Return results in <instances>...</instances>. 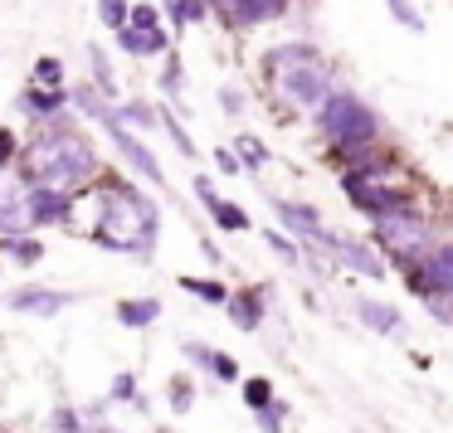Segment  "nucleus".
<instances>
[{"label":"nucleus","mask_w":453,"mask_h":433,"mask_svg":"<svg viewBox=\"0 0 453 433\" xmlns=\"http://www.w3.org/2000/svg\"><path fill=\"white\" fill-rule=\"evenodd\" d=\"M25 209H30V224H59V219H69V190L30 186V200H25Z\"/></svg>","instance_id":"obj_10"},{"label":"nucleus","mask_w":453,"mask_h":433,"mask_svg":"<svg viewBox=\"0 0 453 433\" xmlns=\"http://www.w3.org/2000/svg\"><path fill=\"white\" fill-rule=\"evenodd\" d=\"M69 224L93 234L103 248H118V254H147L157 244V205L122 180L83 190L79 200L69 195Z\"/></svg>","instance_id":"obj_1"},{"label":"nucleus","mask_w":453,"mask_h":433,"mask_svg":"<svg viewBox=\"0 0 453 433\" xmlns=\"http://www.w3.org/2000/svg\"><path fill=\"white\" fill-rule=\"evenodd\" d=\"M356 316H361L371 331H380V336L400 331V312H395V307H385V302H371V297H361V302H356Z\"/></svg>","instance_id":"obj_14"},{"label":"nucleus","mask_w":453,"mask_h":433,"mask_svg":"<svg viewBox=\"0 0 453 433\" xmlns=\"http://www.w3.org/2000/svg\"><path fill=\"white\" fill-rule=\"evenodd\" d=\"M219 103H225V112H244V93L239 88H219Z\"/></svg>","instance_id":"obj_37"},{"label":"nucleus","mask_w":453,"mask_h":433,"mask_svg":"<svg viewBox=\"0 0 453 433\" xmlns=\"http://www.w3.org/2000/svg\"><path fill=\"white\" fill-rule=\"evenodd\" d=\"M98 20H103V30H122L132 20V5L127 0H98Z\"/></svg>","instance_id":"obj_23"},{"label":"nucleus","mask_w":453,"mask_h":433,"mask_svg":"<svg viewBox=\"0 0 453 433\" xmlns=\"http://www.w3.org/2000/svg\"><path fill=\"white\" fill-rule=\"evenodd\" d=\"M244 404H249V409H264V404H273V384L258 380V375H254V380H244Z\"/></svg>","instance_id":"obj_28"},{"label":"nucleus","mask_w":453,"mask_h":433,"mask_svg":"<svg viewBox=\"0 0 453 433\" xmlns=\"http://www.w3.org/2000/svg\"><path fill=\"white\" fill-rule=\"evenodd\" d=\"M234 147H239V166H249V171L268 166V147H264L258 137H239Z\"/></svg>","instance_id":"obj_25"},{"label":"nucleus","mask_w":453,"mask_h":433,"mask_svg":"<svg viewBox=\"0 0 453 433\" xmlns=\"http://www.w3.org/2000/svg\"><path fill=\"white\" fill-rule=\"evenodd\" d=\"M73 103H79V112H83V118H108V108H103V103H98V93H93V88H79V93H73Z\"/></svg>","instance_id":"obj_30"},{"label":"nucleus","mask_w":453,"mask_h":433,"mask_svg":"<svg viewBox=\"0 0 453 433\" xmlns=\"http://www.w3.org/2000/svg\"><path fill=\"white\" fill-rule=\"evenodd\" d=\"M371 224H375V244H380L395 263H414V258L429 254V219H419L414 209L371 219Z\"/></svg>","instance_id":"obj_5"},{"label":"nucleus","mask_w":453,"mask_h":433,"mask_svg":"<svg viewBox=\"0 0 453 433\" xmlns=\"http://www.w3.org/2000/svg\"><path fill=\"white\" fill-rule=\"evenodd\" d=\"M210 370H215L219 380H239V365L229 361V355H219V351H215V361H210Z\"/></svg>","instance_id":"obj_36"},{"label":"nucleus","mask_w":453,"mask_h":433,"mask_svg":"<svg viewBox=\"0 0 453 433\" xmlns=\"http://www.w3.org/2000/svg\"><path fill=\"white\" fill-rule=\"evenodd\" d=\"M342 190L351 195V205L371 219L400 215V209H414V195L404 186H385L380 176H356V171H342Z\"/></svg>","instance_id":"obj_6"},{"label":"nucleus","mask_w":453,"mask_h":433,"mask_svg":"<svg viewBox=\"0 0 453 433\" xmlns=\"http://www.w3.org/2000/svg\"><path fill=\"white\" fill-rule=\"evenodd\" d=\"M25 171H30V186H54V190H69L79 180H88L98 171V156H93L88 137L69 127H50L30 141L25 151Z\"/></svg>","instance_id":"obj_3"},{"label":"nucleus","mask_w":453,"mask_h":433,"mask_svg":"<svg viewBox=\"0 0 453 433\" xmlns=\"http://www.w3.org/2000/svg\"><path fill=\"white\" fill-rule=\"evenodd\" d=\"M180 287H186V292H196V297H205V302H215V307L229 302L225 283H210V277H180Z\"/></svg>","instance_id":"obj_22"},{"label":"nucleus","mask_w":453,"mask_h":433,"mask_svg":"<svg viewBox=\"0 0 453 433\" xmlns=\"http://www.w3.org/2000/svg\"><path fill=\"white\" fill-rule=\"evenodd\" d=\"M322 248H326V254H336L346 268H356V273H365V277H385L380 254H375L371 244H361V239H336V234H326V239H322Z\"/></svg>","instance_id":"obj_9"},{"label":"nucleus","mask_w":453,"mask_h":433,"mask_svg":"<svg viewBox=\"0 0 453 433\" xmlns=\"http://www.w3.org/2000/svg\"><path fill=\"white\" fill-rule=\"evenodd\" d=\"M35 83H40V88H59V83H64V64L50 59V54L35 59Z\"/></svg>","instance_id":"obj_26"},{"label":"nucleus","mask_w":453,"mask_h":433,"mask_svg":"<svg viewBox=\"0 0 453 433\" xmlns=\"http://www.w3.org/2000/svg\"><path fill=\"white\" fill-rule=\"evenodd\" d=\"M118 34V49H127L132 59H157V54H166L171 49V30H137V25H122V30H112Z\"/></svg>","instance_id":"obj_11"},{"label":"nucleus","mask_w":453,"mask_h":433,"mask_svg":"<svg viewBox=\"0 0 453 433\" xmlns=\"http://www.w3.org/2000/svg\"><path fill=\"white\" fill-rule=\"evenodd\" d=\"M180 83H186V73H180V59L171 54V59H166V73H161V88H166V93H180Z\"/></svg>","instance_id":"obj_34"},{"label":"nucleus","mask_w":453,"mask_h":433,"mask_svg":"<svg viewBox=\"0 0 453 433\" xmlns=\"http://www.w3.org/2000/svg\"><path fill=\"white\" fill-rule=\"evenodd\" d=\"M190 404H196V394H190V384H186V380H176V384H171V409H176V414H186Z\"/></svg>","instance_id":"obj_35"},{"label":"nucleus","mask_w":453,"mask_h":433,"mask_svg":"<svg viewBox=\"0 0 453 433\" xmlns=\"http://www.w3.org/2000/svg\"><path fill=\"white\" fill-rule=\"evenodd\" d=\"M64 302H69V297H64V292H50V287H25V292H15V297H11L15 312H44V316L59 312Z\"/></svg>","instance_id":"obj_15"},{"label":"nucleus","mask_w":453,"mask_h":433,"mask_svg":"<svg viewBox=\"0 0 453 433\" xmlns=\"http://www.w3.org/2000/svg\"><path fill=\"white\" fill-rule=\"evenodd\" d=\"M385 11H390V15H395V25H404L410 34H424V15L414 11L410 0H385Z\"/></svg>","instance_id":"obj_24"},{"label":"nucleus","mask_w":453,"mask_h":433,"mask_svg":"<svg viewBox=\"0 0 453 433\" xmlns=\"http://www.w3.org/2000/svg\"><path fill=\"white\" fill-rule=\"evenodd\" d=\"M11 161H15V137L0 127V166H11Z\"/></svg>","instance_id":"obj_39"},{"label":"nucleus","mask_w":453,"mask_h":433,"mask_svg":"<svg viewBox=\"0 0 453 433\" xmlns=\"http://www.w3.org/2000/svg\"><path fill=\"white\" fill-rule=\"evenodd\" d=\"M103 127H108V132H112V141H118V151H122V156H127V161H132V166H137V171H142V176H147V180H151V186H161V180H166V171H161V161H157V156H151V151H147V147H142V141H137V137H132V127H122V122H118V118H112V112H108V118H103Z\"/></svg>","instance_id":"obj_8"},{"label":"nucleus","mask_w":453,"mask_h":433,"mask_svg":"<svg viewBox=\"0 0 453 433\" xmlns=\"http://www.w3.org/2000/svg\"><path fill=\"white\" fill-rule=\"evenodd\" d=\"M229 316H234V326L239 331H254L258 322H264V302H258V292H239V297H229Z\"/></svg>","instance_id":"obj_16"},{"label":"nucleus","mask_w":453,"mask_h":433,"mask_svg":"<svg viewBox=\"0 0 453 433\" xmlns=\"http://www.w3.org/2000/svg\"><path fill=\"white\" fill-rule=\"evenodd\" d=\"M161 127H166V132H171V141H176V151H180V156H196V141H190V132H186V127H180V122H176V118H171V112H166V108H161Z\"/></svg>","instance_id":"obj_27"},{"label":"nucleus","mask_w":453,"mask_h":433,"mask_svg":"<svg viewBox=\"0 0 453 433\" xmlns=\"http://www.w3.org/2000/svg\"><path fill=\"white\" fill-rule=\"evenodd\" d=\"M161 316V302H151V297H142V302H122L118 307V322L122 326H151Z\"/></svg>","instance_id":"obj_19"},{"label":"nucleus","mask_w":453,"mask_h":433,"mask_svg":"<svg viewBox=\"0 0 453 433\" xmlns=\"http://www.w3.org/2000/svg\"><path fill=\"white\" fill-rule=\"evenodd\" d=\"M166 15H171L176 30H186V25L210 20V0H166Z\"/></svg>","instance_id":"obj_18"},{"label":"nucleus","mask_w":453,"mask_h":433,"mask_svg":"<svg viewBox=\"0 0 453 433\" xmlns=\"http://www.w3.org/2000/svg\"><path fill=\"white\" fill-rule=\"evenodd\" d=\"M293 0H210V15H219L229 34H249V30H264V25L283 20Z\"/></svg>","instance_id":"obj_7"},{"label":"nucleus","mask_w":453,"mask_h":433,"mask_svg":"<svg viewBox=\"0 0 453 433\" xmlns=\"http://www.w3.org/2000/svg\"><path fill=\"white\" fill-rule=\"evenodd\" d=\"M210 215H215V224L229 229V234H244V229H249V215L239 205H229V200H215V205H210Z\"/></svg>","instance_id":"obj_20"},{"label":"nucleus","mask_w":453,"mask_h":433,"mask_svg":"<svg viewBox=\"0 0 453 433\" xmlns=\"http://www.w3.org/2000/svg\"><path fill=\"white\" fill-rule=\"evenodd\" d=\"M317 127H322V137L332 141V147H356V141H375L380 118H375L356 93H336L332 88V98L317 108Z\"/></svg>","instance_id":"obj_4"},{"label":"nucleus","mask_w":453,"mask_h":433,"mask_svg":"<svg viewBox=\"0 0 453 433\" xmlns=\"http://www.w3.org/2000/svg\"><path fill=\"white\" fill-rule=\"evenodd\" d=\"M283 414H288V404H264V409H258V429L264 433H278V423H283Z\"/></svg>","instance_id":"obj_32"},{"label":"nucleus","mask_w":453,"mask_h":433,"mask_svg":"<svg viewBox=\"0 0 453 433\" xmlns=\"http://www.w3.org/2000/svg\"><path fill=\"white\" fill-rule=\"evenodd\" d=\"M215 166L234 176V171H239V156H234V151H225V147H219V151H215Z\"/></svg>","instance_id":"obj_41"},{"label":"nucleus","mask_w":453,"mask_h":433,"mask_svg":"<svg viewBox=\"0 0 453 433\" xmlns=\"http://www.w3.org/2000/svg\"><path fill=\"white\" fill-rule=\"evenodd\" d=\"M112 118L122 122V127H137V132H151V127H161V108H151V103H122Z\"/></svg>","instance_id":"obj_17"},{"label":"nucleus","mask_w":453,"mask_h":433,"mask_svg":"<svg viewBox=\"0 0 453 433\" xmlns=\"http://www.w3.org/2000/svg\"><path fill=\"white\" fill-rule=\"evenodd\" d=\"M268 248H273V254L278 258H288V263H297V244H293V239H283V234H273V229H268Z\"/></svg>","instance_id":"obj_33"},{"label":"nucleus","mask_w":453,"mask_h":433,"mask_svg":"<svg viewBox=\"0 0 453 433\" xmlns=\"http://www.w3.org/2000/svg\"><path fill=\"white\" fill-rule=\"evenodd\" d=\"M127 25H137V30H151V34L166 30V25H161V11H157V5H147V0H142V5H132V20H127Z\"/></svg>","instance_id":"obj_29"},{"label":"nucleus","mask_w":453,"mask_h":433,"mask_svg":"<svg viewBox=\"0 0 453 433\" xmlns=\"http://www.w3.org/2000/svg\"><path fill=\"white\" fill-rule=\"evenodd\" d=\"M0 244L11 248V254H15V258H20V263H35V258H40V254H44V248H40V244H35V239H0Z\"/></svg>","instance_id":"obj_31"},{"label":"nucleus","mask_w":453,"mask_h":433,"mask_svg":"<svg viewBox=\"0 0 453 433\" xmlns=\"http://www.w3.org/2000/svg\"><path fill=\"white\" fill-rule=\"evenodd\" d=\"M264 83H268L278 108L317 112L332 98V64L322 59L317 44L288 40V44H273V49L264 54Z\"/></svg>","instance_id":"obj_2"},{"label":"nucleus","mask_w":453,"mask_h":433,"mask_svg":"<svg viewBox=\"0 0 453 433\" xmlns=\"http://www.w3.org/2000/svg\"><path fill=\"white\" fill-rule=\"evenodd\" d=\"M278 219H283V224L293 229L297 239H307V244L322 248L326 229H322V219H317V209H312V205H293V200H278Z\"/></svg>","instance_id":"obj_12"},{"label":"nucleus","mask_w":453,"mask_h":433,"mask_svg":"<svg viewBox=\"0 0 453 433\" xmlns=\"http://www.w3.org/2000/svg\"><path fill=\"white\" fill-rule=\"evenodd\" d=\"M64 88H40V83H35L30 93H20V108L30 112V118H59L64 112Z\"/></svg>","instance_id":"obj_13"},{"label":"nucleus","mask_w":453,"mask_h":433,"mask_svg":"<svg viewBox=\"0 0 453 433\" xmlns=\"http://www.w3.org/2000/svg\"><path fill=\"white\" fill-rule=\"evenodd\" d=\"M88 64H93V83H98V88H103V98H112V93H118V83H112L108 54H103L98 44H88Z\"/></svg>","instance_id":"obj_21"},{"label":"nucleus","mask_w":453,"mask_h":433,"mask_svg":"<svg viewBox=\"0 0 453 433\" xmlns=\"http://www.w3.org/2000/svg\"><path fill=\"white\" fill-rule=\"evenodd\" d=\"M137 394V384H132V375H118V384H112V399H132Z\"/></svg>","instance_id":"obj_40"},{"label":"nucleus","mask_w":453,"mask_h":433,"mask_svg":"<svg viewBox=\"0 0 453 433\" xmlns=\"http://www.w3.org/2000/svg\"><path fill=\"white\" fill-rule=\"evenodd\" d=\"M196 195L205 200V209H210V205L219 200V195H215V180H210V176H196Z\"/></svg>","instance_id":"obj_38"}]
</instances>
